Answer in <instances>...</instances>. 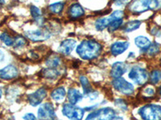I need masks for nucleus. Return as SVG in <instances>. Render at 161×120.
Masks as SVG:
<instances>
[{
    "instance_id": "14",
    "label": "nucleus",
    "mask_w": 161,
    "mask_h": 120,
    "mask_svg": "<svg viewBox=\"0 0 161 120\" xmlns=\"http://www.w3.org/2000/svg\"><path fill=\"white\" fill-rule=\"evenodd\" d=\"M130 43L126 41L123 42H116L113 43L110 47V51L114 56H118V55L123 54V52L128 49Z\"/></svg>"
},
{
    "instance_id": "18",
    "label": "nucleus",
    "mask_w": 161,
    "mask_h": 120,
    "mask_svg": "<svg viewBox=\"0 0 161 120\" xmlns=\"http://www.w3.org/2000/svg\"><path fill=\"white\" fill-rule=\"evenodd\" d=\"M135 43L137 46L138 48H142V49L147 50V48L150 47L151 41L149 40V38H147L145 36H138L135 38Z\"/></svg>"
},
{
    "instance_id": "24",
    "label": "nucleus",
    "mask_w": 161,
    "mask_h": 120,
    "mask_svg": "<svg viewBox=\"0 0 161 120\" xmlns=\"http://www.w3.org/2000/svg\"><path fill=\"white\" fill-rule=\"evenodd\" d=\"M80 82L81 84V86H82L85 95H87L90 91H93V89L91 88V85L90 83V81H89L88 78H86V76H84V75L80 76Z\"/></svg>"
},
{
    "instance_id": "2",
    "label": "nucleus",
    "mask_w": 161,
    "mask_h": 120,
    "mask_svg": "<svg viewBox=\"0 0 161 120\" xmlns=\"http://www.w3.org/2000/svg\"><path fill=\"white\" fill-rule=\"evenodd\" d=\"M161 7L159 0H134L129 6L130 11L136 14L143 13L148 10H156Z\"/></svg>"
},
{
    "instance_id": "19",
    "label": "nucleus",
    "mask_w": 161,
    "mask_h": 120,
    "mask_svg": "<svg viewBox=\"0 0 161 120\" xmlns=\"http://www.w3.org/2000/svg\"><path fill=\"white\" fill-rule=\"evenodd\" d=\"M111 19L110 18V17L108 18H100L96 20L95 22V28L97 31H102L103 30L108 28L109 25L111 22Z\"/></svg>"
},
{
    "instance_id": "32",
    "label": "nucleus",
    "mask_w": 161,
    "mask_h": 120,
    "mask_svg": "<svg viewBox=\"0 0 161 120\" xmlns=\"http://www.w3.org/2000/svg\"><path fill=\"white\" fill-rule=\"evenodd\" d=\"M115 105L117 106L118 108H120L122 111H127V105L126 104V102H124V100L121 99V98H118L115 100Z\"/></svg>"
},
{
    "instance_id": "11",
    "label": "nucleus",
    "mask_w": 161,
    "mask_h": 120,
    "mask_svg": "<svg viewBox=\"0 0 161 120\" xmlns=\"http://www.w3.org/2000/svg\"><path fill=\"white\" fill-rule=\"evenodd\" d=\"M18 75V69L14 65H8L0 70V79L11 80L16 78Z\"/></svg>"
},
{
    "instance_id": "25",
    "label": "nucleus",
    "mask_w": 161,
    "mask_h": 120,
    "mask_svg": "<svg viewBox=\"0 0 161 120\" xmlns=\"http://www.w3.org/2000/svg\"><path fill=\"white\" fill-rule=\"evenodd\" d=\"M64 2H58L49 5L48 8H49V11L52 13H53V14H60V13L62 12L63 9H64Z\"/></svg>"
},
{
    "instance_id": "37",
    "label": "nucleus",
    "mask_w": 161,
    "mask_h": 120,
    "mask_svg": "<svg viewBox=\"0 0 161 120\" xmlns=\"http://www.w3.org/2000/svg\"><path fill=\"white\" fill-rule=\"evenodd\" d=\"M5 3V0H0V4Z\"/></svg>"
},
{
    "instance_id": "29",
    "label": "nucleus",
    "mask_w": 161,
    "mask_h": 120,
    "mask_svg": "<svg viewBox=\"0 0 161 120\" xmlns=\"http://www.w3.org/2000/svg\"><path fill=\"white\" fill-rule=\"evenodd\" d=\"M123 19H118V20H114L110 23L108 27L109 31L113 32V31H117L119 28H120V27L123 25Z\"/></svg>"
},
{
    "instance_id": "3",
    "label": "nucleus",
    "mask_w": 161,
    "mask_h": 120,
    "mask_svg": "<svg viewBox=\"0 0 161 120\" xmlns=\"http://www.w3.org/2000/svg\"><path fill=\"white\" fill-rule=\"evenodd\" d=\"M139 115L145 120L161 119V107L155 104H149L141 108Z\"/></svg>"
},
{
    "instance_id": "38",
    "label": "nucleus",
    "mask_w": 161,
    "mask_h": 120,
    "mask_svg": "<svg viewBox=\"0 0 161 120\" xmlns=\"http://www.w3.org/2000/svg\"><path fill=\"white\" fill-rule=\"evenodd\" d=\"M159 94L161 95V87L159 88Z\"/></svg>"
},
{
    "instance_id": "7",
    "label": "nucleus",
    "mask_w": 161,
    "mask_h": 120,
    "mask_svg": "<svg viewBox=\"0 0 161 120\" xmlns=\"http://www.w3.org/2000/svg\"><path fill=\"white\" fill-rule=\"evenodd\" d=\"M129 78L137 85H143L148 79V74L145 69L139 67H134L129 72Z\"/></svg>"
},
{
    "instance_id": "21",
    "label": "nucleus",
    "mask_w": 161,
    "mask_h": 120,
    "mask_svg": "<svg viewBox=\"0 0 161 120\" xmlns=\"http://www.w3.org/2000/svg\"><path fill=\"white\" fill-rule=\"evenodd\" d=\"M61 58L57 55H52L48 57L46 59V65L48 66V68H57L60 66Z\"/></svg>"
},
{
    "instance_id": "35",
    "label": "nucleus",
    "mask_w": 161,
    "mask_h": 120,
    "mask_svg": "<svg viewBox=\"0 0 161 120\" xmlns=\"http://www.w3.org/2000/svg\"><path fill=\"white\" fill-rule=\"evenodd\" d=\"M145 95H148V96H152L155 94V91H154L153 88H147L144 90Z\"/></svg>"
},
{
    "instance_id": "17",
    "label": "nucleus",
    "mask_w": 161,
    "mask_h": 120,
    "mask_svg": "<svg viewBox=\"0 0 161 120\" xmlns=\"http://www.w3.org/2000/svg\"><path fill=\"white\" fill-rule=\"evenodd\" d=\"M30 11H31V15L32 16L33 19L35 20L39 25H42L43 22H44V18H43L41 11L37 7L32 5L31 6Z\"/></svg>"
},
{
    "instance_id": "9",
    "label": "nucleus",
    "mask_w": 161,
    "mask_h": 120,
    "mask_svg": "<svg viewBox=\"0 0 161 120\" xmlns=\"http://www.w3.org/2000/svg\"><path fill=\"white\" fill-rule=\"evenodd\" d=\"M38 118L40 119H54L57 118L53 105L51 102H46L38 109Z\"/></svg>"
},
{
    "instance_id": "15",
    "label": "nucleus",
    "mask_w": 161,
    "mask_h": 120,
    "mask_svg": "<svg viewBox=\"0 0 161 120\" xmlns=\"http://www.w3.org/2000/svg\"><path fill=\"white\" fill-rule=\"evenodd\" d=\"M69 15L73 18H80L85 15V11L83 8L79 3L72 4L69 8Z\"/></svg>"
},
{
    "instance_id": "12",
    "label": "nucleus",
    "mask_w": 161,
    "mask_h": 120,
    "mask_svg": "<svg viewBox=\"0 0 161 120\" xmlns=\"http://www.w3.org/2000/svg\"><path fill=\"white\" fill-rule=\"evenodd\" d=\"M127 71V66L125 62H116L112 65L110 76L114 78L122 77Z\"/></svg>"
},
{
    "instance_id": "8",
    "label": "nucleus",
    "mask_w": 161,
    "mask_h": 120,
    "mask_svg": "<svg viewBox=\"0 0 161 120\" xmlns=\"http://www.w3.org/2000/svg\"><path fill=\"white\" fill-rule=\"evenodd\" d=\"M25 36L32 42H42L48 39L51 37V34L47 29H38L26 31Z\"/></svg>"
},
{
    "instance_id": "31",
    "label": "nucleus",
    "mask_w": 161,
    "mask_h": 120,
    "mask_svg": "<svg viewBox=\"0 0 161 120\" xmlns=\"http://www.w3.org/2000/svg\"><path fill=\"white\" fill-rule=\"evenodd\" d=\"M147 54H148L149 55H156L159 51V45L156 43L151 44L150 47L147 48Z\"/></svg>"
},
{
    "instance_id": "34",
    "label": "nucleus",
    "mask_w": 161,
    "mask_h": 120,
    "mask_svg": "<svg viewBox=\"0 0 161 120\" xmlns=\"http://www.w3.org/2000/svg\"><path fill=\"white\" fill-rule=\"evenodd\" d=\"M130 0H114V2L116 6H123L129 3Z\"/></svg>"
},
{
    "instance_id": "22",
    "label": "nucleus",
    "mask_w": 161,
    "mask_h": 120,
    "mask_svg": "<svg viewBox=\"0 0 161 120\" xmlns=\"http://www.w3.org/2000/svg\"><path fill=\"white\" fill-rule=\"evenodd\" d=\"M60 75V72L56 68H45L42 71V75L48 79H56Z\"/></svg>"
},
{
    "instance_id": "23",
    "label": "nucleus",
    "mask_w": 161,
    "mask_h": 120,
    "mask_svg": "<svg viewBox=\"0 0 161 120\" xmlns=\"http://www.w3.org/2000/svg\"><path fill=\"white\" fill-rule=\"evenodd\" d=\"M141 26V22L139 20H133V21H130V22H127V23L125 24V26L123 27V30L124 32L129 33L131 32V31H136L138 28H139V27Z\"/></svg>"
},
{
    "instance_id": "30",
    "label": "nucleus",
    "mask_w": 161,
    "mask_h": 120,
    "mask_svg": "<svg viewBox=\"0 0 161 120\" xmlns=\"http://www.w3.org/2000/svg\"><path fill=\"white\" fill-rule=\"evenodd\" d=\"M125 15L124 11H114L111 15H110V18L111 19V21H114V20H118V19H123V17Z\"/></svg>"
},
{
    "instance_id": "28",
    "label": "nucleus",
    "mask_w": 161,
    "mask_h": 120,
    "mask_svg": "<svg viewBox=\"0 0 161 120\" xmlns=\"http://www.w3.org/2000/svg\"><path fill=\"white\" fill-rule=\"evenodd\" d=\"M151 82L153 84H156L161 80V71L159 70H154L150 75Z\"/></svg>"
},
{
    "instance_id": "26",
    "label": "nucleus",
    "mask_w": 161,
    "mask_h": 120,
    "mask_svg": "<svg viewBox=\"0 0 161 120\" xmlns=\"http://www.w3.org/2000/svg\"><path fill=\"white\" fill-rule=\"evenodd\" d=\"M0 40L3 42H4V44L6 46H8V47H11V46H13V43H14V39L8 34L5 32L2 33L0 35Z\"/></svg>"
},
{
    "instance_id": "39",
    "label": "nucleus",
    "mask_w": 161,
    "mask_h": 120,
    "mask_svg": "<svg viewBox=\"0 0 161 120\" xmlns=\"http://www.w3.org/2000/svg\"><path fill=\"white\" fill-rule=\"evenodd\" d=\"M2 94H3L2 91H1V90H0V98H1V97H2Z\"/></svg>"
},
{
    "instance_id": "5",
    "label": "nucleus",
    "mask_w": 161,
    "mask_h": 120,
    "mask_svg": "<svg viewBox=\"0 0 161 120\" xmlns=\"http://www.w3.org/2000/svg\"><path fill=\"white\" fill-rule=\"evenodd\" d=\"M112 86L119 92L125 95H132L135 91L134 86L122 77L114 78V80L112 81Z\"/></svg>"
},
{
    "instance_id": "20",
    "label": "nucleus",
    "mask_w": 161,
    "mask_h": 120,
    "mask_svg": "<svg viewBox=\"0 0 161 120\" xmlns=\"http://www.w3.org/2000/svg\"><path fill=\"white\" fill-rule=\"evenodd\" d=\"M66 96V91L64 88L60 87V88H56L55 90H53L52 91L51 97L55 101H62Z\"/></svg>"
},
{
    "instance_id": "4",
    "label": "nucleus",
    "mask_w": 161,
    "mask_h": 120,
    "mask_svg": "<svg viewBox=\"0 0 161 120\" xmlns=\"http://www.w3.org/2000/svg\"><path fill=\"white\" fill-rule=\"evenodd\" d=\"M117 118L123 119V118L118 116L117 113L114 110L110 108H101L97 111H93L86 117V119H117Z\"/></svg>"
},
{
    "instance_id": "1",
    "label": "nucleus",
    "mask_w": 161,
    "mask_h": 120,
    "mask_svg": "<svg viewBox=\"0 0 161 120\" xmlns=\"http://www.w3.org/2000/svg\"><path fill=\"white\" fill-rule=\"evenodd\" d=\"M103 51V47L94 40H84L79 44L77 53L84 60H92L97 58Z\"/></svg>"
},
{
    "instance_id": "10",
    "label": "nucleus",
    "mask_w": 161,
    "mask_h": 120,
    "mask_svg": "<svg viewBox=\"0 0 161 120\" xmlns=\"http://www.w3.org/2000/svg\"><path fill=\"white\" fill-rule=\"evenodd\" d=\"M47 97V91L44 88H40L32 94H30L28 96V100L30 105L32 107H36L41 103L43 100Z\"/></svg>"
},
{
    "instance_id": "13",
    "label": "nucleus",
    "mask_w": 161,
    "mask_h": 120,
    "mask_svg": "<svg viewBox=\"0 0 161 120\" xmlns=\"http://www.w3.org/2000/svg\"><path fill=\"white\" fill-rule=\"evenodd\" d=\"M76 43H77L76 40L73 39V38H68V39L64 40L59 47V51L60 54L64 55H70L73 49L75 48Z\"/></svg>"
},
{
    "instance_id": "36",
    "label": "nucleus",
    "mask_w": 161,
    "mask_h": 120,
    "mask_svg": "<svg viewBox=\"0 0 161 120\" xmlns=\"http://www.w3.org/2000/svg\"><path fill=\"white\" fill-rule=\"evenodd\" d=\"M23 118L24 119H36V116L31 113H28L23 117Z\"/></svg>"
},
{
    "instance_id": "27",
    "label": "nucleus",
    "mask_w": 161,
    "mask_h": 120,
    "mask_svg": "<svg viewBox=\"0 0 161 120\" xmlns=\"http://www.w3.org/2000/svg\"><path fill=\"white\" fill-rule=\"evenodd\" d=\"M27 44V40L23 36H17L14 39V43H13V48H23Z\"/></svg>"
},
{
    "instance_id": "6",
    "label": "nucleus",
    "mask_w": 161,
    "mask_h": 120,
    "mask_svg": "<svg viewBox=\"0 0 161 120\" xmlns=\"http://www.w3.org/2000/svg\"><path fill=\"white\" fill-rule=\"evenodd\" d=\"M62 113L69 119H81L84 116V110L70 102L63 106Z\"/></svg>"
},
{
    "instance_id": "33",
    "label": "nucleus",
    "mask_w": 161,
    "mask_h": 120,
    "mask_svg": "<svg viewBox=\"0 0 161 120\" xmlns=\"http://www.w3.org/2000/svg\"><path fill=\"white\" fill-rule=\"evenodd\" d=\"M98 95H99L98 92H97V91H93H93H91L90 93H89L88 95H87V96H88L91 100H94L98 97Z\"/></svg>"
},
{
    "instance_id": "16",
    "label": "nucleus",
    "mask_w": 161,
    "mask_h": 120,
    "mask_svg": "<svg viewBox=\"0 0 161 120\" xmlns=\"http://www.w3.org/2000/svg\"><path fill=\"white\" fill-rule=\"evenodd\" d=\"M67 96H68L69 102L72 104H77V102H80L83 98L82 94H80V91L75 88H71L69 90Z\"/></svg>"
}]
</instances>
